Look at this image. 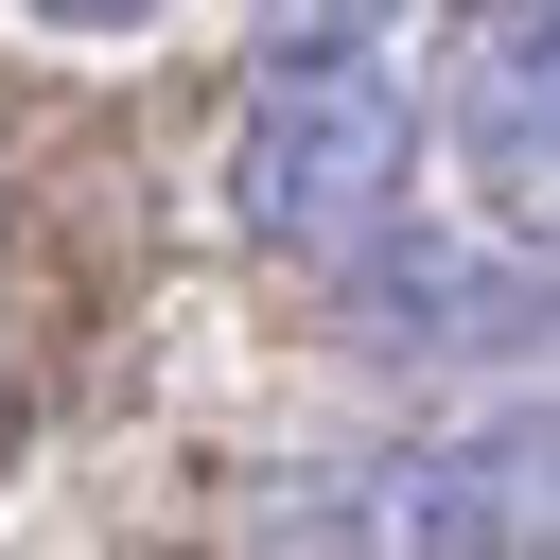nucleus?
I'll return each mask as SVG.
<instances>
[{
	"label": "nucleus",
	"mask_w": 560,
	"mask_h": 560,
	"mask_svg": "<svg viewBox=\"0 0 560 560\" xmlns=\"http://www.w3.org/2000/svg\"><path fill=\"white\" fill-rule=\"evenodd\" d=\"M402 175H420V88L368 70V52H262L245 88V140H228V210L262 245H385L402 228Z\"/></svg>",
	"instance_id": "1"
},
{
	"label": "nucleus",
	"mask_w": 560,
	"mask_h": 560,
	"mask_svg": "<svg viewBox=\"0 0 560 560\" xmlns=\"http://www.w3.org/2000/svg\"><path fill=\"white\" fill-rule=\"evenodd\" d=\"M245 18H262V52H368L402 0H245Z\"/></svg>",
	"instance_id": "4"
},
{
	"label": "nucleus",
	"mask_w": 560,
	"mask_h": 560,
	"mask_svg": "<svg viewBox=\"0 0 560 560\" xmlns=\"http://www.w3.org/2000/svg\"><path fill=\"white\" fill-rule=\"evenodd\" d=\"M35 18H52V35H140L158 0H35Z\"/></svg>",
	"instance_id": "5"
},
{
	"label": "nucleus",
	"mask_w": 560,
	"mask_h": 560,
	"mask_svg": "<svg viewBox=\"0 0 560 560\" xmlns=\"http://www.w3.org/2000/svg\"><path fill=\"white\" fill-rule=\"evenodd\" d=\"M438 122L508 228L560 245V0H455L438 35Z\"/></svg>",
	"instance_id": "3"
},
{
	"label": "nucleus",
	"mask_w": 560,
	"mask_h": 560,
	"mask_svg": "<svg viewBox=\"0 0 560 560\" xmlns=\"http://www.w3.org/2000/svg\"><path fill=\"white\" fill-rule=\"evenodd\" d=\"M350 560H560V402L385 455L350 508Z\"/></svg>",
	"instance_id": "2"
}]
</instances>
